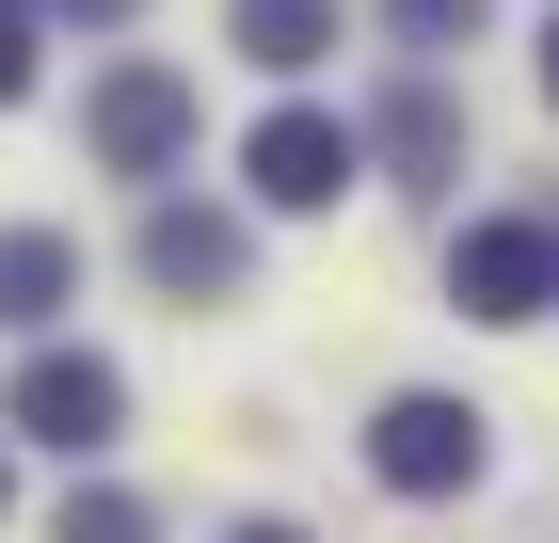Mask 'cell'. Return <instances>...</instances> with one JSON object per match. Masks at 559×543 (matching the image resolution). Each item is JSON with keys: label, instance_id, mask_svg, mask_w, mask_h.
Segmentation results:
<instances>
[{"label": "cell", "instance_id": "8992f818", "mask_svg": "<svg viewBox=\"0 0 559 543\" xmlns=\"http://www.w3.org/2000/svg\"><path fill=\"white\" fill-rule=\"evenodd\" d=\"M240 272H257V240H240L224 209H192V192H160V209H144V288H176V304H224Z\"/></svg>", "mask_w": 559, "mask_h": 543}, {"label": "cell", "instance_id": "ba28073f", "mask_svg": "<svg viewBox=\"0 0 559 543\" xmlns=\"http://www.w3.org/2000/svg\"><path fill=\"white\" fill-rule=\"evenodd\" d=\"M81 304V240L64 224H0V320L33 335V320H64Z\"/></svg>", "mask_w": 559, "mask_h": 543}, {"label": "cell", "instance_id": "5b68a950", "mask_svg": "<svg viewBox=\"0 0 559 543\" xmlns=\"http://www.w3.org/2000/svg\"><path fill=\"white\" fill-rule=\"evenodd\" d=\"M448 304L464 320H544L559 304V224H464L448 240Z\"/></svg>", "mask_w": 559, "mask_h": 543}, {"label": "cell", "instance_id": "8fae6325", "mask_svg": "<svg viewBox=\"0 0 559 543\" xmlns=\"http://www.w3.org/2000/svg\"><path fill=\"white\" fill-rule=\"evenodd\" d=\"M479 16H496V0H384V33H400V48H464Z\"/></svg>", "mask_w": 559, "mask_h": 543}, {"label": "cell", "instance_id": "7a4b0ae2", "mask_svg": "<svg viewBox=\"0 0 559 543\" xmlns=\"http://www.w3.org/2000/svg\"><path fill=\"white\" fill-rule=\"evenodd\" d=\"M240 176H257V209H336L352 176H368V128L352 113H257V144H240Z\"/></svg>", "mask_w": 559, "mask_h": 543}, {"label": "cell", "instance_id": "30bf717a", "mask_svg": "<svg viewBox=\"0 0 559 543\" xmlns=\"http://www.w3.org/2000/svg\"><path fill=\"white\" fill-rule=\"evenodd\" d=\"M48 543H160V528H144V496H112V480H81V496H64V528H48Z\"/></svg>", "mask_w": 559, "mask_h": 543}, {"label": "cell", "instance_id": "9a60e30c", "mask_svg": "<svg viewBox=\"0 0 559 543\" xmlns=\"http://www.w3.org/2000/svg\"><path fill=\"white\" fill-rule=\"evenodd\" d=\"M64 16H129V0H64Z\"/></svg>", "mask_w": 559, "mask_h": 543}, {"label": "cell", "instance_id": "52a82bcc", "mask_svg": "<svg viewBox=\"0 0 559 543\" xmlns=\"http://www.w3.org/2000/svg\"><path fill=\"white\" fill-rule=\"evenodd\" d=\"M224 48L272 64V81H304V64H336V0H224Z\"/></svg>", "mask_w": 559, "mask_h": 543}, {"label": "cell", "instance_id": "6da1fadb", "mask_svg": "<svg viewBox=\"0 0 559 543\" xmlns=\"http://www.w3.org/2000/svg\"><path fill=\"white\" fill-rule=\"evenodd\" d=\"M0 416L33 432V448H64V463H96V448H112V432H129V368H112V352H33V368H16V400H0Z\"/></svg>", "mask_w": 559, "mask_h": 543}, {"label": "cell", "instance_id": "4fadbf2b", "mask_svg": "<svg viewBox=\"0 0 559 543\" xmlns=\"http://www.w3.org/2000/svg\"><path fill=\"white\" fill-rule=\"evenodd\" d=\"M224 543H304V528H272V511H257V528H224Z\"/></svg>", "mask_w": 559, "mask_h": 543}, {"label": "cell", "instance_id": "5bb4252c", "mask_svg": "<svg viewBox=\"0 0 559 543\" xmlns=\"http://www.w3.org/2000/svg\"><path fill=\"white\" fill-rule=\"evenodd\" d=\"M544 96H559V16H544Z\"/></svg>", "mask_w": 559, "mask_h": 543}, {"label": "cell", "instance_id": "9c48e42d", "mask_svg": "<svg viewBox=\"0 0 559 543\" xmlns=\"http://www.w3.org/2000/svg\"><path fill=\"white\" fill-rule=\"evenodd\" d=\"M368 144H384L400 176H448V161H464V113H448V81H400V96H384V128H368Z\"/></svg>", "mask_w": 559, "mask_h": 543}, {"label": "cell", "instance_id": "277c9868", "mask_svg": "<svg viewBox=\"0 0 559 543\" xmlns=\"http://www.w3.org/2000/svg\"><path fill=\"white\" fill-rule=\"evenodd\" d=\"M368 480H384V496H464L479 480V416L464 400H384V416H368Z\"/></svg>", "mask_w": 559, "mask_h": 543}, {"label": "cell", "instance_id": "7c38bea8", "mask_svg": "<svg viewBox=\"0 0 559 543\" xmlns=\"http://www.w3.org/2000/svg\"><path fill=\"white\" fill-rule=\"evenodd\" d=\"M33 96V0H0V113Z\"/></svg>", "mask_w": 559, "mask_h": 543}, {"label": "cell", "instance_id": "3957f363", "mask_svg": "<svg viewBox=\"0 0 559 543\" xmlns=\"http://www.w3.org/2000/svg\"><path fill=\"white\" fill-rule=\"evenodd\" d=\"M81 144L112 176H176L192 161V81H176V64H112V81L81 96Z\"/></svg>", "mask_w": 559, "mask_h": 543}]
</instances>
